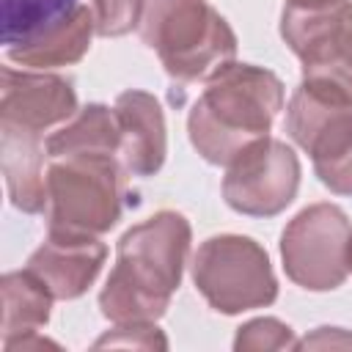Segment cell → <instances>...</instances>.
<instances>
[{
    "instance_id": "14",
    "label": "cell",
    "mask_w": 352,
    "mask_h": 352,
    "mask_svg": "<svg viewBox=\"0 0 352 352\" xmlns=\"http://www.w3.org/2000/svg\"><path fill=\"white\" fill-rule=\"evenodd\" d=\"M94 30H96L94 11H88L85 6H77L55 28H50L47 33H41L38 38H33L28 44L8 47L6 55H8V60H14L19 66H30V69L77 63L88 52Z\"/></svg>"
},
{
    "instance_id": "5",
    "label": "cell",
    "mask_w": 352,
    "mask_h": 352,
    "mask_svg": "<svg viewBox=\"0 0 352 352\" xmlns=\"http://www.w3.org/2000/svg\"><path fill=\"white\" fill-rule=\"evenodd\" d=\"M280 36L302 63V82L352 104V0L286 3Z\"/></svg>"
},
{
    "instance_id": "18",
    "label": "cell",
    "mask_w": 352,
    "mask_h": 352,
    "mask_svg": "<svg viewBox=\"0 0 352 352\" xmlns=\"http://www.w3.org/2000/svg\"><path fill=\"white\" fill-rule=\"evenodd\" d=\"M292 346H297L292 327L283 324L280 319H272V316H261V319H253V322L242 324L236 338H234V349H239V352L292 349Z\"/></svg>"
},
{
    "instance_id": "19",
    "label": "cell",
    "mask_w": 352,
    "mask_h": 352,
    "mask_svg": "<svg viewBox=\"0 0 352 352\" xmlns=\"http://www.w3.org/2000/svg\"><path fill=\"white\" fill-rule=\"evenodd\" d=\"M146 0H94V22L99 36H124L140 28Z\"/></svg>"
},
{
    "instance_id": "2",
    "label": "cell",
    "mask_w": 352,
    "mask_h": 352,
    "mask_svg": "<svg viewBox=\"0 0 352 352\" xmlns=\"http://www.w3.org/2000/svg\"><path fill=\"white\" fill-rule=\"evenodd\" d=\"M280 110L283 82L270 69L231 60L206 80L190 110L187 132L206 162L228 168L245 148L270 138Z\"/></svg>"
},
{
    "instance_id": "12",
    "label": "cell",
    "mask_w": 352,
    "mask_h": 352,
    "mask_svg": "<svg viewBox=\"0 0 352 352\" xmlns=\"http://www.w3.org/2000/svg\"><path fill=\"white\" fill-rule=\"evenodd\" d=\"M113 110L121 129L118 160L124 170L132 176H154L168 154L165 116L160 102L151 94L132 88L118 94Z\"/></svg>"
},
{
    "instance_id": "20",
    "label": "cell",
    "mask_w": 352,
    "mask_h": 352,
    "mask_svg": "<svg viewBox=\"0 0 352 352\" xmlns=\"http://www.w3.org/2000/svg\"><path fill=\"white\" fill-rule=\"evenodd\" d=\"M94 346H135V349H168V338L154 322L116 324L110 333L96 338Z\"/></svg>"
},
{
    "instance_id": "10",
    "label": "cell",
    "mask_w": 352,
    "mask_h": 352,
    "mask_svg": "<svg viewBox=\"0 0 352 352\" xmlns=\"http://www.w3.org/2000/svg\"><path fill=\"white\" fill-rule=\"evenodd\" d=\"M107 248L91 234L50 231L41 248L28 258V267L55 300H74L96 280Z\"/></svg>"
},
{
    "instance_id": "3",
    "label": "cell",
    "mask_w": 352,
    "mask_h": 352,
    "mask_svg": "<svg viewBox=\"0 0 352 352\" xmlns=\"http://www.w3.org/2000/svg\"><path fill=\"white\" fill-rule=\"evenodd\" d=\"M140 36L182 82L209 80L236 55L231 25L206 0H146Z\"/></svg>"
},
{
    "instance_id": "21",
    "label": "cell",
    "mask_w": 352,
    "mask_h": 352,
    "mask_svg": "<svg viewBox=\"0 0 352 352\" xmlns=\"http://www.w3.org/2000/svg\"><path fill=\"white\" fill-rule=\"evenodd\" d=\"M319 182L336 195H352V146L330 162L314 165Z\"/></svg>"
},
{
    "instance_id": "1",
    "label": "cell",
    "mask_w": 352,
    "mask_h": 352,
    "mask_svg": "<svg viewBox=\"0 0 352 352\" xmlns=\"http://www.w3.org/2000/svg\"><path fill=\"white\" fill-rule=\"evenodd\" d=\"M190 239L187 217L170 209L132 226L118 239L116 267L99 294L102 314L113 324L157 322L182 283Z\"/></svg>"
},
{
    "instance_id": "13",
    "label": "cell",
    "mask_w": 352,
    "mask_h": 352,
    "mask_svg": "<svg viewBox=\"0 0 352 352\" xmlns=\"http://www.w3.org/2000/svg\"><path fill=\"white\" fill-rule=\"evenodd\" d=\"M47 140H41V132L0 121V160L8 198L28 214L47 209Z\"/></svg>"
},
{
    "instance_id": "9",
    "label": "cell",
    "mask_w": 352,
    "mask_h": 352,
    "mask_svg": "<svg viewBox=\"0 0 352 352\" xmlns=\"http://www.w3.org/2000/svg\"><path fill=\"white\" fill-rule=\"evenodd\" d=\"M0 121L41 132L77 113V94L69 80L47 72H0Z\"/></svg>"
},
{
    "instance_id": "16",
    "label": "cell",
    "mask_w": 352,
    "mask_h": 352,
    "mask_svg": "<svg viewBox=\"0 0 352 352\" xmlns=\"http://www.w3.org/2000/svg\"><path fill=\"white\" fill-rule=\"evenodd\" d=\"M3 344L22 338L28 333H38L47 324L52 294L50 289L30 272L16 270L3 275Z\"/></svg>"
},
{
    "instance_id": "15",
    "label": "cell",
    "mask_w": 352,
    "mask_h": 352,
    "mask_svg": "<svg viewBox=\"0 0 352 352\" xmlns=\"http://www.w3.org/2000/svg\"><path fill=\"white\" fill-rule=\"evenodd\" d=\"M121 129L116 110L104 104H88L82 107L66 126L52 132L47 138V154L52 157H69V154H113L118 157Z\"/></svg>"
},
{
    "instance_id": "17",
    "label": "cell",
    "mask_w": 352,
    "mask_h": 352,
    "mask_svg": "<svg viewBox=\"0 0 352 352\" xmlns=\"http://www.w3.org/2000/svg\"><path fill=\"white\" fill-rule=\"evenodd\" d=\"M77 6V0H3L0 22L6 50L38 38L60 19H66Z\"/></svg>"
},
{
    "instance_id": "7",
    "label": "cell",
    "mask_w": 352,
    "mask_h": 352,
    "mask_svg": "<svg viewBox=\"0 0 352 352\" xmlns=\"http://www.w3.org/2000/svg\"><path fill=\"white\" fill-rule=\"evenodd\" d=\"M280 258L297 286L330 292L352 272V223L336 204H314L283 228Z\"/></svg>"
},
{
    "instance_id": "8",
    "label": "cell",
    "mask_w": 352,
    "mask_h": 352,
    "mask_svg": "<svg viewBox=\"0 0 352 352\" xmlns=\"http://www.w3.org/2000/svg\"><path fill=\"white\" fill-rule=\"evenodd\" d=\"M300 187V160L283 140L264 138L245 148L226 170L223 198L231 209L253 217L283 212Z\"/></svg>"
},
{
    "instance_id": "11",
    "label": "cell",
    "mask_w": 352,
    "mask_h": 352,
    "mask_svg": "<svg viewBox=\"0 0 352 352\" xmlns=\"http://www.w3.org/2000/svg\"><path fill=\"white\" fill-rule=\"evenodd\" d=\"M286 132L314 165L330 162L352 146V104L300 85L286 107Z\"/></svg>"
},
{
    "instance_id": "23",
    "label": "cell",
    "mask_w": 352,
    "mask_h": 352,
    "mask_svg": "<svg viewBox=\"0 0 352 352\" xmlns=\"http://www.w3.org/2000/svg\"><path fill=\"white\" fill-rule=\"evenodd\" d=\"M286 3H294V6H316V3H330V0H286Z\"/></svg>"
},
{
    "instance_id": "6",
    "label": "cell",
    "mask_w": 352,
    "mask_h": 352,
    "mask_svg": "<svg viewBox=\"0 0 352 352\" xmlns=\"http://www.w3.org/2000/svg\"><path fill=\"white\" fill-rule=\"evenodd\" d=\"M192 280L220 314L264 308L278 297V280L267 250L239 234L209 236L192 258Z\"/></svg>"
},
{
    "instance_id": "4",
    "label": "cell",
    "mask_w": 352,
    "mask_h": 352,
    "mask_svg": "<svg viewBox=\"0 0 352 352\" xmlns=\"http://www.w3.org/2000/svg\"><path fill=\"white\" fill-rule=\"evenodd\" d=\"M124 176L113 154L52 157L47 165L50 231L104 234L121 217Z\"/></svg>"
},
{
    "instance_id": "22",
    "label": "cell",
    "mask_w": 352,
    "mask_h": 352,
    "mask_svg": "<svg viewBox=\"0 0 352 352\" xmlns=\"http://www.w3.org/2000/svg\"><path fill=\"white\" fill-rule=\"evenodd\" d=\"M352 346V333L341 327H319L302 341H297L294 349H349Z\"/></svg>"
}]
</instances>
